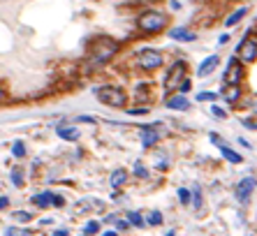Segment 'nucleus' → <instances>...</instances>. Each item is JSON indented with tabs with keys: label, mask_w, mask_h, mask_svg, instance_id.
I'll list each match as a JSON object with an SVG mask.
<instances>
[{
	"label": "nucleus",
	"mask_w": 257,
	"mask_h": 236,
	"mask_svg": "<svg viewBox=\"0 0 257 236\" xmlns=\"http://www.w3.org/2000/svg\"><path fill=\"white\" fill-rule=\"evenodd\" d=\"M241 93H244L241 86H227L220 95H223V100L227 102V104H237V102L241 100Z\"/></svg>",
	"instance_id": "nucleus-14"
},
{
	"label": "nucleus",
	"mask_w": 257,
	"mask_h": 236,
	"mask_svg": "<svg viewBox=\"0 0 257 236\" xmlns=\"http://www.w3.org/2000/svg\"><path fill=\"white\" fill-rule=\"evenodd\" d=\"M225 42H230V33H225L218 37V44H225Z\"/></svg>",
	"instance_id": "nucleus-37"
},
{
	"label": "nucleus",
	"mask_w": 257,
	"mask_h": 236,
	"mask_svg": "<svg viewBox=\"0 0 257 236\" xmlns=\"http://www.w3.org/2000/svg\"><path fill=\"white\" fill-rule=\"evenodd\" d=\"M170 37H171L174 42H195V40H197V35L192 33V30H188V28H183V26L171 28V30H170Z\"/></svg>",
	"instance_id": "nucleus-9"
},
{
	"label": "nucleus",
	"mask_w": 257,
	"mask_h": 236,
	"mask_svg": "<svg viewBox=\"0 0 257 236\" xmlns=\"http://www.w3.org/2000/svg\"><path fill=\"white\" fill-rule=\"evenodd\" d=\"M246 14H248V7H239V9H234V12L230 14V16H227V19H225V26L227 28H232V26H237L239 21L244 19Z\"/></svg>",
	"instance_id": "nucleus-16"
},
{
	"label": "nucleus",
	"mask_w": 257,
	"mask_h": 236,
	"mask_svg": "<svg viewBox=\"0 0 257 236\" xmlns=\"http://www.w3.org/2000/svg\"><path fill=\"white\" fill-rule=\"evenodd\" d=\"M192 206L197 211L202 209V190H199V185H192Z\"/></svg>",
	"instance_id": "nucleus-22"
},
{
	"label": "nucleus",
	"mask_w": 257,
	"mask_h": 236,
	"mask_svg": "<svg viewBox=\"0 0 257 236\" xmlns=\"http://www.w3.org/2000/svg\"><path fill=\"white\" fill-rule=\"evenodd\" d=\"M218 63H220V58H218L216 54L209 56V58H206V61H204L202 65H199V70H197V77H202V79H204V77H209L211 72H213V70L218 68Z\"/></svg>",
	"instance_id": "nucleus-12"
},
{
	"label": "nucleus",
	"mask_w": 257,
	"mask_h": 236,
	"mask_svg": "<svg viewBox=\"0 0 257 236\" xmlns=\"http://www.w3.org/2000/svg\"><path fill=\"white\" fill-rule=\"evenodd\" d=\"M128 183V171L125 169H116L114 174H111V185L114 188H123Z\"/></svg>",
	"instance_id": "nucleus-17"
},
{
	"label": "nucleus",
	"mask_w": 257,
	"mask_h": 236,
	"mask_svg": "<svg viewBox=\"0 0 257 236\" xmlns=\"http://www.w3.org/2000/svg\"><path fill=\"white\" fill-rule=\"evenodd\" d=\"M241 125H244L246 130H255L257 132V121L255 118H241Z\"/></svg>",
	"instance_id": "nucleus-29"
},
{
	"label": "nucleus",
	"mask_w": 257,
	"mask_h": 236,
	"mask_svg": "<svg viewBox=\"0 0 257 236\" xmlns=\"http://www.w3.org/2000/svg\"><path fill=\"white\" fill-rule=\"evenodd\" d=\"M165 236H176V232L171 230V232H167V234H165Z\"/></svg>",
	"instance_id": "nucleus-42"
},
{
	"label": "nucleus",
	"mask_w": 257,
	"mask_h": 236,
	"mask_svg": "<svg viewBox=\"0 0 257 236\" xmlns=\"http://www.w3.org/2000/svg\"><path fill=\"white\" fill-rule=\"evenodd\" d=\"M170 23V16L160 9H146V12L139 14V19H137V28L142 30L144 35H158L163 33L165 28Z\"/></svg>",
	"instance_id": "nucleus-2"
},
{
	"label": "nucleus",
	"mask_w": 257,
	"mask_h": 236,
	"mask_svg": "<svg viewBox=\"0 0 257 236\" xmlns=\"http://www.w3.org/2000/svg\"><path fill=\"white\" fill-rule=\"evenodd\" d=\"M12 156L14 157H23V156H26V146H23V142H14L12 144Z\"/></svg>",
	"instance_id": "nucleus-24"
},
{
	"label": "nucleus",
	"mask_w": 257,
	"mask_h": 236,
	"mask_svg": "<svg viewBox=\"0 0 257 236\" xmlns=\"http://www.w3.org/2000/svg\"><path fill=\"white\" fill-rule=\"evenodd\" d=\"M51 197H54V192L47 190V192H37L30 202H33L35 206H40V209H49V206H51Z\"/></svg>",
	"instance_id": "nucleus-15"
},
{
	"label": "nucleus",
	"mask_w": 257,
	"mask_h": 236,
	"mask_svg": "<svg viewBox=\"0 0 257 236\" xmlns=\"http://www.w3.org/2000/svg\"><path fill=\"white\" fill-rule=\"evenodd\" d=\"M2 97H5V88L0 86V100H2Z\"/></svg>",
	"instance_id": "nucleus-41"
},
{
	"label": "nucleus",
	"mask_w": 257,
	"mask_h": 236,
	"mask_svg": "<svg viewBox=\"0 0 257 236\" xmlns=\"http://www.w3.org/2000/svg\"><path fill=\"white\" fill-rule=\"evenodd\" d=\"M7 206H9V199H7V197H0V211L7 209Z\"/></svg>",
	"instance_id": "nucleus-36"
},
{
	"label": "nucleus",
	"mask_w": 257,
	"mask_h": 236,
	"mask_svg": "<svg viewBox=\"0 0 257 236\" xmlns=\"http://www.w3.org/2000/svg\"><path fill=\"white\" fill-rule=\"evenodd\" d=\"M253 40H255V42H257V35H255V37H253Z\"/></svg>",
	"instance_id": "nucleus-43"
},
{
	"label": "nucleus",
	"mask_w": 257,
	"mask_h": 236,
	"mask_svg": "<svg viewBox=\"0 0 257 236\" xmlns=\"http://www.w3.org/2000/svg\"><path fill=\"white\" fill-rule=\"evenodd\" d=\"M244 77H246V65L239 61L237 56L230 58V61H227V70H225V75H223L225 83H227V86H241Z\"/></svg>",
	"instance_id": "nucleus-6"
},
{
	"label": "nucleus",
	"mask_w": 257,
	"mask_h": 236,
	"mask_svg": "<svg viewBox=\"0 0 257 236\" xmlns=\"http://www.w3.org/2000/svg\"><path fill=\"white\" fill-rule=\"evenodd\" d=\"M5 236H30L28 230H21V227H7L5 230Z\"/></svg>",
	"instance_id": "nucleus-25"
},
{
	"label": "nucleus",
	"mask_w": 257,
	"mask_h": 236,
	"mask_svg": "<svg viewBox=\"0 0 257 236\" xmlns=\"http://www.w3.org/2000/svg\"><path fill=\"white\" fill-rule=\"evenodd\" d=\"M167 109H171V111H185V109H190V102L185 95H171L170 100H167Z\"/></svg>",
	"instance_id": "nucleus-10"
},
{
	"label": "nucleus",
	"mask_w": 257,
	"mask_h": 236,
	"mask_svg": "<svg viewBox=\"0 0 257 236\" xmlns=\"http://www.w3.org/2000/svg\"><path fill=\"white\" fill-rule=\"evenodd\" d=\"M102 236H118V234H116V232H104Z\"/></svg>",
	"instance_id": "nucleus-40"
},
{
	"label": "nucleus",
	"mask_w": 257,
	"mask_h": 236,
	"mask_svg": "<svg viewBox=\"0 0 257 236\" xmlns=\"http://www.w3.org/2000/svg\"><path fill=\"white\" fill-rule=\"evenodd\" d=\"M54 236H70V232L65 230V227H63V230H56V232H54Z\"/></svg>",
	"instance_id": "nucleus-38"
},
{
	"label": "nucleus",
	"mask_w": 257,
	"mask_h": 236,
	"mask_svg": "<svg viewBox=\"0 0 257 236\" xmlns=\"http://www.w3.org/2000/svg\"><path fill=\"white\" fill-rule=\"evenodd\" d=\"M146 225H151V227L163 225V213H160V211H151L149 216H146Z\"/></svg>",
	"instance_id": "nucleus-19"
},
{
	"label": "nucleus",
	"mask_w": 257,
	"mask_h": 236,
	"mask_svg": "<svg viewBox=\"0 0 257 236\" xmlns=\"http://www.w3.org/2000/svg\"><path fill=\"white\" fill-rule=\"evenodd\" d=\"M135 176L137 178H149V171H146V167H144L139 160L135 162Z\"/></svg>",
	"instance_id": "nucleus-26"
},
{
	"label": "nucleus",
	"mask_w": 257,
	"mask_h": 236,
	"mask_svg": "<svg viewBox=\"0 0 257 236\" xmlns=\"http://www.w3.org/2000/svg\"><path fill=\"white\" fill-rule=\"evenodd\" d=\"M128 223L135 225V227H144V225H146V220L142 218V213H137V211H130V213H128Z\"/></svg>",
	"instance_id": "nucleus-20"
},
{
	"label": "nucleus",
	"mask_w": 257,
	"mask_h": 236,
	"mask_svg": "<svg viewBox=\"0 0 257 236\" xmlns=\"http://www.w3.org/2000/svg\"><path fill=\"white\" fill-rule=\"evenodd\" d=\"M218 95L216 93H197V100L199 102H206V100H216Z\"/></svg>",
	"instance_id": "nucleus-33"
},
{
	"label": "nucleus",
	"mask_w": 257,
	"mask_h": 236,
	"mask_svg": "<svg viewBox=\"0 0 257 236\" xmlns=\"http://www.w3.org/2000/svg\"><path fill=\"white\" fill-rule=\"evenodd\" d=\"M209 139H211V142H213V144H216L218 149H223V146H225V142H223V139H220V137L216 135V132H211V135H209Z\"/></svg>",
	"instance_id": "nucleus-34"
},
{
	"label": "nucleus",
	"mask_w": 257,
	"mask_h": 236,
	"mask_svg": "<svg viewBox=\"0 0 257 236\" xmlns=\"http://www.w3.org/2000/svg\"><path fill=\"white\" fill-rule=\"evenodd\" d=\"M220 153H223V157L227 162H232V164H241V162H244V157L239 156L237 151H232L230 146H223V149H220Z\"/></svg>",
	"instance_id": "nucleus-18"
},
{
	"label": "nucleus",
	"mask_w": 257,
	"mask_h": 236,
	"mask_svg": "<svg viewBox=\"0 0 257 236\" xmlns=\"http://www.w3.org/2000/svg\"><path fill=\"white\" fill-rule=\"evenodd\" d=\"M255 188H257V183H255L253 176L241 178V181L237 183V188H234V195H237L239 204H248V202H251V197H253V192H255Z\"/></svg>",
	"instance_id": "nucleus-8"
},
{
	"label": "nucleus",
	"mask_w": 257,
	"mask_h": 236,
	"mask_svg": "<svg viewBox=\"0 0 257 236\" xmlns=\"http://www.w3.org/2000/svg\"><path fill=\"white\" fill-rule=\"evenodd\" d=\"M211 114L216 116V118H227V111H225V109H220L218 104H213V107H211Z\"/></svg>",
	"instance_id": "nucleus-30"
},
{
	"label": "nucleus",
	"mask_w": 257,
	"mask_h": 236,
	"mask_svg": "<svg viewBox=\"0 0 257 236\" xmlns=\"http://www.w3.org/2000/svg\"><path fill=\"white\" fill-rule=\"evenodd\" d=\"M93 93L102 104H107L111 109H123L128 104V95H125V90L121 86H97Z\"/></svg>",
	"instance_id": "nucleus-3"
},
{
	"label": "nucleus",
	"mask_w": 257,
	"mask_h": 236,
	"mask_svg": "<svg viewBox=\"0 0 257 236\" xmlns=\"http://www.w3.org/2000/svg\"><path fill=\"white\" fill-rule=\"evenodd\" d=\"M12 218L16 220V223H30V220H33V216H30L28 211H14Z\"/></svg>",
	"instance_id": "nucleus-23"
},
{
	"label": "nucleus",
	"mask_w": 257,
	"mask_h": 236,
	"mask_svg": "<svg viewBox=\"0 0 257 236\" xmlns=\"http://www.w3.org/2000/svg\"><path fill=\"white\" fill-rule=\"evenodd\" d=\"M135 63H137V68L144 70V72H153V70H158L165 63V56H163V51H158V49H142V51L137 54Z\"/></svg>",
	"instance_id": "nucleus-4"
},
{
	"label": "nucleus",
	"mask_w": 257,
	"mask_h": 236,
	"mask_svg": "<svg viewBox=\"0 0 257 236\" xmlns=\"http://www.w3.org/2000/svg\"><path fill=\"white\" fill-rule=\"evenodd\" d=\"M178 199H181L183 206H188V204H190V190H188V188H181V190H178Z\"/></svg>",
	"instance_id": "nucleus-28"
},
{
	"label": "nucleus",
	"mask_w": 257,
	"mask_h": 236,
	"mask_svg": "<svg viewBox=\"0 0 257 236\" xmlns=\"http://www.w3.org/2000/svg\"><path fill=\"white\" fill-rule=\"evenodd\" d=\"M156 125H153V128H144L142 130V144L146 146V149H151V146H156V144L160 142V132L156 130Z\"/></svg>",
	"instance_id": "nucleus-11"
},
{
	"label": "nucleus",
	"mask_w": 257,
	"mask_h": 236,
	"mask_svg": "<svg viewBox=\"0 0 257 236\" xmlns=\"http://www.w3.org/2000/svg\"><path fill=\"white\" fill-rule=\"evenodd\" d=\"M128 114H130V116H144V114H149V107H135V109H128Z\"/></svg>",
	"instance_id": "nucleus-32"
},
{
	"label": "nucleus",
	"mask_w": 257,
	"mask_h": 236,
	"mask_svg": "<svg viewBox=\"0 0 257 236\" xmlns=\"http://www.w3.org/2000/svg\"><path fill=\"white\" fill-rule=\"evenodd\" d=\"M237 58L244 63V65H251V63L257 61V42L253 40V37H244V40L239 42Z\"/></svg>",
	"instance_id": "nucleus-7"
},
{
	"label": "nucleus",
	"mask_w": 257,
	"mask_h": 236,
	"mask_svg": "<svg viewBox=\"0 0 257 236\" xmlns=\"http://www.w3.org/2000/svg\"><path fill=\"white\" fill-rule=\"evenodd\" d=\"M9 178H12V183L16 185V188H21V185H23V169H21V167H14L12 174H9Z\"/></svg>",
	"instance_id": "nucleus-21"
},
{
	"label": "nucleus",
	"mask_w": 257,
	"mask_h": 236,
	"mask_svg": "<svg viewBox=\"0 0 257 236\" xmlns=\"http://www.w3.org/2000/svg\"><path fill=\"white\" fill-rule=\"evenodd\" d=\"M56 135L61 137V139H65V142H77V139H79V130H77L75 125H58V128H56Z\"/></svg>",
	"instance_id": "nucleus-13"
},
{
	"label": "nucleus",
	"mask_w": 257,
	"mask_h": 236,
	"mask_svg": "<svg viewBox=\"0 0 257 236\" xmlns=\"http://www.w3.org/2000/svg\"><path fill=\"white\" fill-rule=\"evenodd\" d=\"M185 79H188V65H185V61H176L170 68V72H167L165 88H167V90H178V86H181Z\"/></svg>",
	"instance_id": "nucleus-5"
},
{
	"label": "nucleus",
	"mask_w": 257,
	"mask_h": 236,
	"mask_svg": "<svg viewBox=\"0 0 257 236\" xmlns=\"http://www.w3.org/2000/svg\"><path fill=\"white\" fill-rule=\"evenodd\" d=\"M84 232H86V234H97V232H100V223H97V220H90V223H86Z\"/></svg>",
	"instance_id": "nucleus-27"
},
{
	"label": "nucleus",
	"mask_w": 257,
	"mask_h": 236,
	"mask_svg": "<svg viewBox=\"0 0 257 236\" xmlns=\"http://www.w3.org/2000/svg\"><path fill=\"white\" fill-rule=\"evenodd\" d=\"M190 88H192V79H190V77H188V79H185V81H183V83H181V86H178V93H181V95H185V93H188V90H190Z\"/></svg>",
	"instance_id": "nucleus-31"
},
{
	"label": "nucleus",
	"mask_w": 257,
	"mask_h": 236,
	"mask_svg": "<svg viewBox=\"0 0 257 236\" xmlns=\"http://www.w3.org/2000/svg\"><path fill=\"white\" fill-rule=\"evenodd\" d=\"M118 54V42L107 37V35H102L95 40V44L90 47L88 51V58H86V72H93V70L102 68V65H107L114 56Z\"/></svg>",
	"instance_id": "nucleus-1"
},
{
	"label": "nucleus",
	"mask_w": 257,
	"mask_h": 236,
	"mask_svg": "<svg viewBox=\"0 0 257 236\" xmlns=\"http://www.w3.org/2000/svg\"><path fill=\"white\" fill-rule=\"evenodd\" d=\"M251 109H253V114L257 116V100H253V104H251Z\"/></svg>",
	"instance_id": "nucleus-39"
},
{
	"label": "nucleus",
	"mask_w": 257,
	"mask_h": 236,
	"mask_svg": "<svg viewBox=\"0 0 257 236\" xmlns=\"http://www.w3.org/2000/svg\"><path fill=\"white\" fill-rule=\"evenodd\" d=\"M51 206H58V209H61V206H65V199H63L61 195H54L51 197Z\"/></svg>",
	"instance_id": "nucleus-35"
}]
</instances>
